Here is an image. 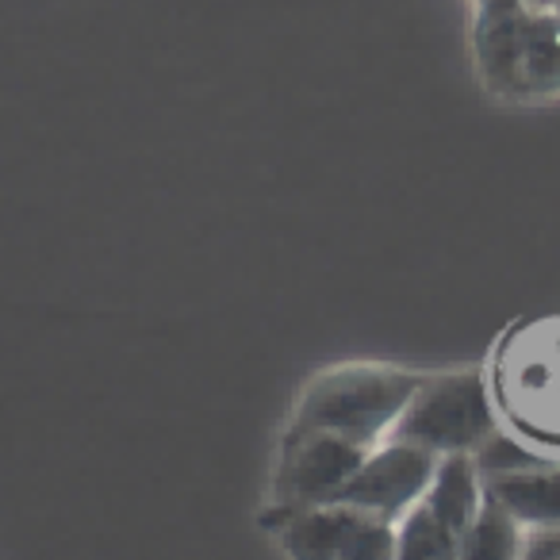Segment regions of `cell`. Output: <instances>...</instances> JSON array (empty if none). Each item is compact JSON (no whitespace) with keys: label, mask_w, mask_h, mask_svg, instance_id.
<instances>
[{"label":"cell","mask_w":560,"mask_h":560,"mask_svg":"<svg viewBox=\"0 0 560 560\" xmlns=\"http://www.w3.org/2000/svg\"><path fill=\"white\" fill-rule=\"evenodd\" d=\"M419 384L422 373L376 365V361L327 369V373L312 376L307 388L300 392L292 422L330 430V434H342L373 450L376 442L392 434V427H396V419L404 415L407 399L415 396Z\"/></svg>","instance_id":"obj_2"},{"label":"cell","mask_w":560,"mask_h":560,"mask_svg":"<svg viewBox=\"0 0 560 560\" xmlns=\"http://www.w3.org/2000/svg\"><path fill=\"white\" fill-rule=\"evenodd\" d=\"M396 557L453 560V557H460V537L419 499V503L396 522Z\"/></svg>","instance_id":"obj_10"},{"label":"cell","mask_w":560,"mask_h":560,"mask_svg":"<svg viewBox=\"0 0 560 560\" xmlns=\"http://www.w3.org/2000/svg\"><path fill=\"white\" fill-rule=\"evenodd\" d=\"M365 445L319 427L292 422L280 445L277 476H272V503L277 506H312L342 495L350 476L365 460Z\"/></svg>","instance_id":"obj_5"},{"label":"cell","mask_w":560,"mask_h":560,"mask_svg":"<svg viewBox=\"0 0 560 560\" xmlns=\"http://www.w3.org/2000/svg\"><path fill=\"white\" fill-rule=\"evenodd\" d=\"M434 468L438 453L404 442V438H384L365 453V460L358 465V472L350 476V483H346L338 499L399 522L427 495Z\"/></svg>","instance_id":"obj_6"},{"label":"cell","mask_w":560,"mask_h":560,"mask_svg":"<svg viewBox=\"0 0 560 560\" xmlns=\"http://www.w3.org/2000/svg\"><path fill=\"white\" fill-rule=\"evenodd\" d=\"M491 495H499L514 511L522 526H545L560 522V468L557 465H526L506 472H483Z\"/></svg>","instance_id":"obj_8"},{"label":"cell","mask_w":560,"mask_h":560,"mask_svg":"<svg viewBox=\"0 0 560 560\" xmlns=\"http://www.w3.org/2000/svg\"><path fill=\"white\" fill-rule=\"evenodd\" d=\"M529 9H560V0H522Z\"/></svg>","instance_id":"obj_12"},{"label":"cell","mask_w":560,"mask_h":560,"mask_svg":"<svg viewBox=\"0 0 560 560\" xmlns=\"http://www.w3.org/2000/svg\"><path fill=\"white\" fill-rule=\"evenodd\" d=\"M483 468L476 460V453H445L438 457L434 480H430L422 503L445 522L457 537H465V529L472 526L476 511L483 503Z\"/></svg>","instance_id":"obj_7"},{"label":"cell","mask_w":560,"mask_h":560,"mask_svg":"<svg viewBox=\"0 0 560 560\" xmlns=\"http://www.w3.org/2000/svg\"><path fill=\"white\" fill-rule=\"evenodd\" d=\"M495 430L499 422L488 381L476 369H460V373L422 376L388 438H404L445 457V453H476Z\"/></svg>","instance_id":"obj_3"},{"label":"cell","mask_w":560,"mask_h":560,"mask_svg":"<svg viewBox=\"0 0 560 560\" xmlns=\"http://www.w3.org/2000/svg\"><path fill=\"white\" fill-rule=\"evenodd\" d=\"M265 529L296 560H388L396 557V522L365 506L312 503L265 511Z\"/></svg>","instance_id":"obj_4"},{"label":"cell","mask_w":560,"mask_h":560,"mask_svg":"<svg viewBox=\"0 0 560 560\" xmlns=\"http://www.w3.org/2000/svg\"><path fill=\"white\" fill-rule=\"evenodd\" d=\"M522 537H526V526L514 518L511 506L483 491L480 511L460 537V560H514L522 557Z\"/></svg>","instance_id":"obj_9"},{"label":"cell","mask_w":560,"mask_h":560,"mask_svg":"<svg viewBox=\"0 0 560 560\" xmlns=\"http://www.w3.org/2000/svg\"><path fill=\"white\" fill-rule=\"evenodd\" d=\"M472 62L499 101L534 104L560 96V9L522 0H476Z\"/></svg>","instance_id":"obj_1"},{"label":"cell","mask_w":560,"mask_h":560,"mask_svg":"<svg viewBox=\"0 0 560 560\" xmlns=\"http://www.w3.org/2000/svg\"><path fill=\"white\" fill-rule=\"evenodd\" d=\"M522 557L526 560H560V522L526 526V537H522Z\"/></svg>","instance_id":"obj_11"}]
</instances>
